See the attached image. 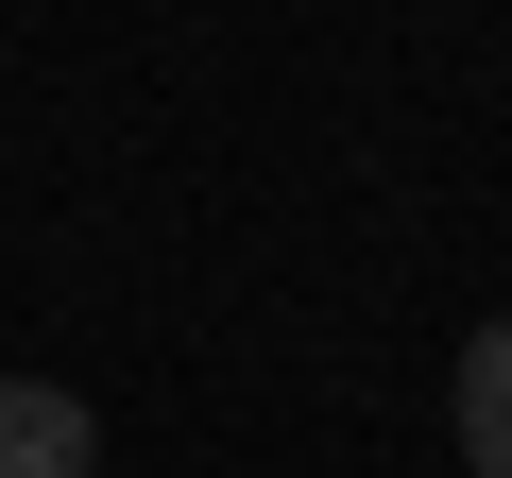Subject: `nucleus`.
<instances>
[{"label":"nucleus","instance_id":"1","mask_svg":"<svg viewBox=\"0 0 512 478\" xmlns=\"http://www.w3.org/2000/svg\"><path fill=\"white\" fill-rule=\"evenodd\" d=\"M86 461H103L86 393H52V376H0V478H86Z\"/></svg>","mask_w":512,"mask_h":478},{"label":"nucleus","instance_id":"2","mask_svg":"<svg viewBox=\"0 0 512 478\" xmlns=\"http://www.w3.org/2000/svg\"><path fill=\"white\" fill-rule=\"evenodd\" d=\"M444 427H461V461H478V478H512V308L461 342V376H444Z\"/></svg>","mask_w":512,"mask_h":478}]
</instances>
